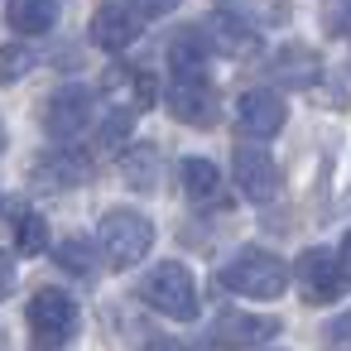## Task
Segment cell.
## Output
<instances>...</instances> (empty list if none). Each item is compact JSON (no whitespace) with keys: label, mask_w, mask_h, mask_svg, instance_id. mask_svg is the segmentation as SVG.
Listing matches in <instances>:
<instances>
[{"label":"cell","mask_w":351,"mask_h":351,"mask_svg":"<svg viewBox=\"0 0 351 351\" xmlns=\"http://www.w3.org/2000/svg\"><path fill=\"white\" fill-rule=\"evenodd\" d=\"M327 351H346V317L337 313L332 327H327Z\"/></svg>","instance_id":"obj_23"},{"label":"cell","mask_w":351,"mask_h":351,"mask_svg":"<svg viewBox=\"0 0 351 351\" xmlns=\"http://www.w3.org/2000/svg\"><path fill=\"white\" fill-rule=\"evenodd\" d=\"M29 63H34L29 49H20V44H0V82H5V87L20 82V77L29 73Z\"/></svg>","instance_id":"obj_22"},{"label":"cell","mask_w":351,"mask_h":351,"mask_svg":"<svg viewBox=\"0 0 351 351\" xmlns=\"http://www.w3.org/2000/svg\"><path fill=\"white\" fill-rule=\"evenodd\" d=\"M25 327H29V351H68L82 327V308L63 289H39L29 298Z\"/></svg>","instance_id":"obj_1"},{"label":"cell","mask_w":351,"mask_h":351,"mask_svg":"<svg viewBox=\"0 0 351 351\" xmlns=\"http://www.w3.org/2000/svg\"><path fill=\"white\" fill-rule=\"evenodd\" d=\"M221 284L241 298H279L289 284V269L279 255H269L265 245H241L226 265H221Z\"/></svg>","instance_id":"obj_2"},{"label":"cell","mask_w":351,"mask_h":351,"mask_svg":"<svg viewBox=\"0 0 351 351\" xmlns=\"http://www.w3.org/2000/svg\"><path fill=\"white\" fill-rule=\"evenodd\" d=\"M15 289V265H10V255L5 250H0V298H5Z\"/></svg>","instance_id":"obj_24"},{"label":"cell","mask_w":351,"mask_h":351,"mask_svg":"<svg viewBox=\"0 0 351 351\" xmlns=\"http://www.w3.org/2000/svg\"><path fill=\"white\" fill-rule=\"evenodd\" d=\"M346 250H303L298 265H293V279H298V293L308 303H337L341 289H346Z\"/></svg>","instance_id":"obj_6"},{"label":"cell","mask_w":351,"mask_h":351,"mask_svg":"<svg viewBox=\"0 0 351 351\" xmlns=\"http://www.w3.org/2000/svg\"><path fill=\"white\" fill-rule=\"evenodd\" d=\"M58 265H63V269H73V274H82V279H92V274H97V255H92V245H87V241H63V245H58Z\"/></svg>","instance_id":"obj_21"},{"label":"cell","mask_w":351,"mask_h":351,"mask_svg":"<svg viewBox=\"0 0 351 351\" xmlns=\"http://www.w3.org/2000/svg\"><path fill=\"white\" fill-rule=\"evenodd\" d=\"M284 121H289V106H284V97L269 92V87H255V92H245V97L236 101V130L250 135V140L279 135Z\"/></svg>","instance_id":"obj_10"},{"label":"cell","mask_w":351,"mask_h":351,"mask_svg":"<svg viewBox=\"0 0 351 351\" xmlns=\"http://www.w3.org/2000/svg\"><path fill=\"white\" fill-rule=\"evenodd\" d=\"M92 106H97V97H92L87 87L68 82V87H58V92L44 101V130H49L58 145H73V140L92 125Z\"/></svg>","instance_id":"obj_8"},{"label":"cell","mask_w":351,"mask_h":351,"mask_svg":"<svg viewBox=\"0 0 351 351\" xmlns=\"http://www.w3.org/2000/svg\"><path fill=\"white\" fill-rule=\"evenodd\" d=\"M101 97H106L111 116L135 121L140 111H149V106L159 101V82H154V73H145V68H125V63H116V68H106Z\"/></svg>","instance_id":"obj_7"},{"label":"cell","mask_w":351,"mask_h":351,"mask_svg":"<svg viewBox=\"0 0 351 351\" xmlns=\"http://www.w3.org/2000/svg\"><path fill=\"white\" fill-rule=\"evenodd\" d=\"M169 5H125V0H111V5H97L92 15V44L106 49V53H121L140 39V25L145 20H159Z\"/></svg>","instance_id":"obj_5"},{"label":"cell","mask_w":351,"mask_h":351,"mask_svg":"<svg viewBox=\"0 0 351 351\" xmlns=\"http://www.w3.org/2000/svg\"><path fill=\"white\" fill-rule=\"evenodd\" d=\"M164 101H169V111H173L183 125H197V130L217 125V111H221V101H217V92H212L207 82H169Z\"/></svg>","instance_id":"obj_12"},{"label":"cell","mask_w":351,"mask_h":351,"mask_svg":"<svg viewBox=\"0 0 351 351\" xmlns=\"http://www.w3.org/2000/svg\"><path fill=\"white\" fill-rule=\"evenodd\" d=\"M231 173H236V188H241L245 202H269V197L279 193V169H274V159H269L265 149H255V145H241V149H236Z\"/></svg>","instance_id":"obj_11"},{"label":"cell","mask_w":351,"mask_h":351,"mask_svg":"<svg viewBox=\"0 0 351 351\" xmlns=\"http://www.w3.org/2000/svg\"><path fill=\"white\" fill-rule=\"evenodd\" d=\"M140 298H145L154 313L173 317V322H193V317H197V284H193V274H188L178 260L154 265V269L140 279Z\"/></svg>","instance_id":"obj_3"},{"label":"cell","mask_w":351,"mask_h":351,"mask_svg":"<svg viewBox=\"0 0 351 351\" xmlns=\"http://www.w3.org/2000/svg\"><path fill=\"white\" fill-rule=\"evenodd\" d=\"M279 337V317H265V313H241V308H226L217 313L212 322V341L217 351H255L265 341Z\"/></svg>","instance_id":"obj_9"},{"label":"cell","mask_w":351,"mask_h":351,"mask_svg":"<svg viewBox=\"0 0 351 351\" xmlns=\"http://www.w3.org/2000/svg\"><path fill=\"white\" fill-rule=\"evenodd\" d=\"M5 25L25 39H39L58 25V5H49V0H10L5 5Z\"/></svg>","instance_id":"obj_17"},{"label":"cell","mask_w":351,"mask_h":351,"mask_svg":"<svg viewBox=\"0 0 351 351\" xmlns=\"http://www.w3.org/2000/svg\"><path fill=\"white\" fill-rule=\"evenodd\" d=\"M269 73H274L284 87H313V82L322 77V63H317V53H313V49L289 44V49H279V53L269 58Z\"/></svg>","instance_id":"obj_15"},{"label":"cell","mask_w":351,"mask_h":351,"mask_svg":"<svg viewBox=\"0 0 351 351\" xmlns=\"http://www.w3.org/2000/svg\"><path fill=\"white\" fill-rule=\"evenodd\" d=\"M207 44H217L226 58H241V53H250L260 44V34L245 25L241 10H217L212 15V29H207Z\"/></svg>","instance_id":"obj_14"},{"label":"cell","mask_w":351,"mask_h":351,"mask_svg":"<svg viewBox=\"0 0 351 351\" xmlns=\"http://www.w3.org/2000/svg\"><path fill=\"white\" fill-rule=\"evenodd\" d=\"M121 169H125V183L140 188V193L159 188V178H164V159H159L154 145H130L125 159H121Z\"/></svg>","instance_id":"obj_19"},{"label":"cell","mask_w":351,"mask_h":351,"mask_svg":"<svg viewBox=\"0 0 351 351\" xmlns=\"http://www.w3.org/2000/svg\"><path fill=\"white\" fill-rule=\"evenodd\" d=\"M0 149H5V125H0Z\"/></svg>","instance_id":"obj_26"},{"label":"cell","mask_w":351,"mask_h":351,"mask_svg":"<svg viewBox=\"0 0 351 351\" xmlns=\"http://www.w3.org/2000/svg\"><path fill=\"white\" fill-rule=\"evenodd\" d=\"M87 173V159H68L63 149L53 154V159H44V164H34V178H44L49 188H73L77 178Z\"/></svg>","instance_id":"obj_20"},{"label":"cell","mask_w":351,"mask_h":351,"mask_svg":"<svg viewBox=\"0 0 351 351\" xmlns=\"http://www.w3.org/2000/svg\"><path fill=\"white\" fill-rule=\"evenodd\" d=\"M178 178H183L188 202H197V207H217L221 202V173H217L212 159H183Z\"/></svg>","instance_id":"obj_18"},{"label":"cell","mask_w":351,"mask_h":351,"mask_svg":"<svg viewBox=\"0 0 351 351\" xmlns=\"http://www.w3.org/2000/svg\"><path fill=\"white\" fill-rule=\"evenodd\" d=\"M0 217H5V226H10V236H15V245H20L25 255H39V250L49 245V226H44V217H39L29 202H5V207H0Z\"/></svg>","instance_id":"obj_16"},{"label":"cell","mask_w":351,"mask_h":351,"mask_svg":"<svg viewBox=\"0 0 351 351\" xmlns=\"http://www.w3.org/2000/svg\"><path fill=\"white\" fill-rule=\"evenodd\" d=\"M149 245H154V226H149L145 212H130V207L106 212V221H101V250H106V265L111 269L140 265L149 255Z\"/></svg>","instance_id":"obj_4"},{"label":"cell","mask_w":351,"mask_h":351,"mask_svg":"<svg viewBox=\"0 0 351 351\" xmlns=\"http://www.w3.org/2000/svg\"><path fill=\"white\" fill-rule=\"evenodd\" d=\"M327 20H332V34L341 39V34H346V5H332V10H327Z\"/></svg>","instance_id":"obj_25"},{"label":"cell","mask_w":351,"mask_h":351,"mask_svg":"<svg viewBox=\"0 0 351 351\" xmlns=\"http://www.w3.org/2000/svg\"><path fill=\"white\" fill-rule=\"evenodd\" d=\"M207 58H212V44L202 29H178L173 44H169V73L173 82H207Z\"/></svg>","instance_id":"obj_13"}]
</instances>
